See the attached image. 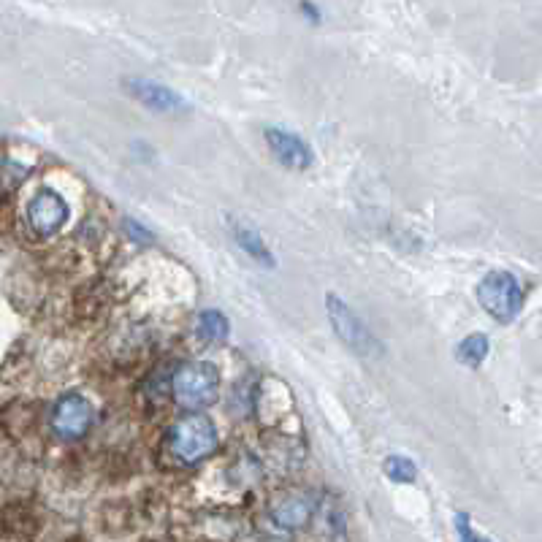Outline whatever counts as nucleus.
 I'll return each mask as SVG.
<instances>
[{"instance_id":"nucleus-1","label":"nucleus","mask_w":542,"mask_h":542,"mask_svg":"<svg viewBox=\"0 0 542 542\" xmlns=\"http://www.w3.org/2000/svg\"><path fill=\"white\" fill-rule=\"evenodd\" d=\"M171 391H174L177 404H182L185 410L201 412L209 404H215L217 396H220V372L209 361H193V364L179 366L174 380H171Z\"/></svg>"},{"instance_id":"nucleus-2","label":"nucleus","mask_w":542,"mask_h":542,"mask_svg":"<svg viewBox=\"0 0 542 542\" xmlns=\"http://www.w3.org/2000/svg\"><path fill=\"white\" fill-rule=\"evenodd\" d=\"M171 453L182 461V464H198L217 450L220 440H217L215 423L209 421L201 412H190L185 418H179L174 423V429L169 434Z\"/></svg>"},{"instance_id":"nucleus-3","label":"nucleus","mask_w":542,"mask_h":542,"mask_svg":"<svg viewBox=\"0 0 542 542\" xmlns=\"http://www.w3.org/2000/svg\"><path fill=\"white\" fill-rule=\"evenodd\" d=\"M477 301L499 323H513L524 309V288L510 271H491L477 285Z\"/></svg>"},{"instance_id":"nucleus-4","label":"nucleus","mask_w":542,"mask_h":542,"mask_svg":"<svg viewBox=\"0 0 542 542\" xmlns=\"http://www.w3.org/2000/svg\"><path fill=\"white\" fill-rule=\"evenodd\" d=\"M95 410L82 393H66L52 407V431L60 440H82L93 426Z\"/></svg>"},{"instance_id":"nucleus-5","label":"nucleus","mask_w":542,"mask_h":542,"mask_svg":"<svg viewBox=\"0 0 542 542\" xmlns=\"http://www.w3.org/2000/svg\"><path fill=\"white\" fill-rule=\"evenodd\" d=\"M68 220V204L57 196L55 190H38L28 204L30 231L41 239L55 236Z\"/></svg>"},{"instance_id":"nucleus-6","label":"nucleus","mask_w":542,"mask_h":542,"mask_svg":"<svg viewBox=\"0 0 542 542\" xmlns=\"http://www.w3.org/2000/svg\"><path fill=\"white\" fill-rule=\"evenodd\" d=\"M328 318H331V326L337 331V337L345 342L350 350L356 353H372L374 339L372 334L366 331V326L356 318V312L347 307L345 301L339 296H328Z\"/></svg>"},{"instance_id":"nucleus-7","label":"nucleus","mask_w":542,"mask_h":542,"mask_svg":"<svg viewBox=\"0 0 542 542\" xmlns=\"http://www.w3.org/2000/svg\"><path fill=\"white\" fill-rule=\"evenodd\" d=\"M266 144L271 147V155L280 160L285 169L293 171H307L312 166V150L301 136L282 128H266Z\"/></svg>"},{"instance_id":"nucleus-8","label":"nucleus","mask_w":542,"mask_h":542,"mask_svg":"<svg viewBox=\"0 0 542 542\" xmlns=\"http://www.w3.org/2000/svg\"><path fill=\"white\" fill-rule=\"evenodd\" d=\"M131 93L139 98L144 106H150L152 112H163V114H174L182 112V95H177L171 87L166 85H155V82H147V79H136L131 82Z\"/></svg>"},{"instance_id":"nucleus-9","label":"nucleus","mask_w":542,"mask_h":542,"mask_svg":"<svg viewBox=\"0 0 542 542\" xmlns=\"http://www.w3.org/2000/svg\"><path fill=\"white\" fill-rule=\"evenodd\" d=\"M271 515L282 529H301L312 518V502L304 496H285L282 502L274 505Z\"/></svg>"},{"instance_id":"nucleus-10","label":"nucleus","mask_w":542,"mask_h":542,"mask_svg":"<svg viewBox=\"0 0 542 542\" xmlns=\"http://www.w3.org/2000/svg\"><path fill=\"white\" fill-rule=\"evenodd\" d=\"M228 228H231L236 244H239V247H242L244 253L250 255V258H255L258 263H269V266L274 263L269 247H266V239L255 231L253 225L239 223V220H228Z\"/></svg>"},{"instance_id":"nucleus-11","label":"nucleus","mask_w":542,"mask_h":542,"mask_svg":"<svg viewBox=\"0 0 542 542\" xmlns=\"http://www.w3.org/2000/svg\"><path fill=\"white\" fill-rule=\"evenodd\" d=\"M198 337L204 339L206 345H223L228 339V318L217 309H206L198 318Z\"/></svg>"},{"instance_id":"nucleus-12","label":"nucleus","mask_w":542,"mask_h":542,"mask_svg":"<svg viewBox=\"0 0 542 542\" xmlns=\"http://www.w3.org/2000/svg\"><path fill=\"white\" fill-rule=\"evenodd\" d=\"M488 337L486 334H469L456 350V358L461 364H467L469 369H477V366L483 364L488 356Z\"/></svg>"},{"instance_id":"nucleus-13","label":"nucleus","mask_w":542,"mask_h":542,"mask_svg":"<svg viewBox=\"0 0 542 542\" xmlns=\"http://www.w3.org/2000/svg\"><path fill=\"white\" fill-rule=\"evenodd\" d=\"M383 469L393 483H412V480L418 477V467H415L407 456H388Z\"/></svg>"},{"instance_id":"nucleus-14","label":"nucleus","mask_w":542,"mask_h":542,"mask_svg":"<svg viewBox=\"0 0 542 542\" xmlns=\"http://www.w3.org/2000/svg\"><path fill=\"white\" fill-rule=\"evenodd\" d=\"M456 521H458V537H461V542H491V540H486V537H480V534L472 532L467 515H458Z\"/></svg>"},{"instance_id":"nucleus-15","label":"nucleus","mask_w":542,"mask_h":542,"mask_svg":"<svg viewBox=\"0 0 542 542\" xmlns=\"http://www.w3.org/2000/svg\"><path fill=\"white\" fill-rule=\"evenodd\" d=\"M301 11H304V14H307V17L320 19V14H318V9H315V6H307V3H304V6H301Z\"/></svg>"}]
</instances>
